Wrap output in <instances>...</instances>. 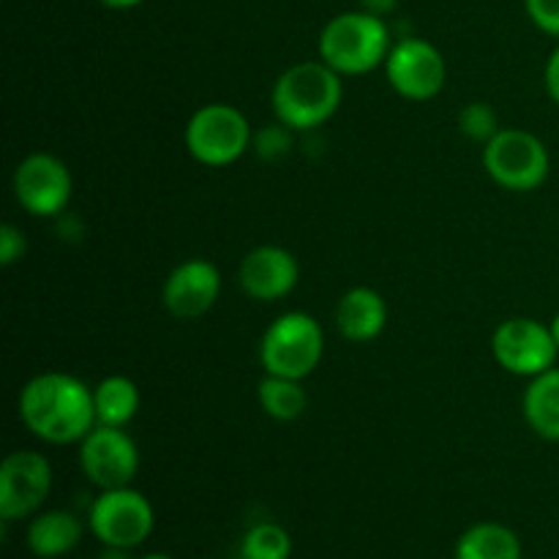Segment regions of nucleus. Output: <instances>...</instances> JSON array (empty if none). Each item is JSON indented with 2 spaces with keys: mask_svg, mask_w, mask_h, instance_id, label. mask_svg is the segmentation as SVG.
<instances>
[{
  "mask_svg": "<svg viewBox=\"0 0 559 559\" xmlns=\"http://www.w3.org/2000/svg\"><path fill=\"white\" fill-rule=\"evenodd\" d=\"M20 418L44 442H82L96 426L93 388L63 371L33 377L20 393Z\"/></svg>",
  "mask_w": 559,
  "mask_h": 559,
  "instance_id": "f257e3e1",
  "label": "nucleus"
},
{
  "mask_svg": "<svg viewBox=\"0 0 559 559\" xmlns=\"http://www.w3.org/2000/svg\"><path fill=\"white\" fill-rule=\"evenodd\" d=\"M342 74L325 60H306L284 71L273 85V112L276 120L293 131L320 129L336 115L342 104Z\"/></svg>",
  "mask_w": 559,
  "mask_h": 559,
  "instance_id": "f03ea898",
  "label": "nucleus"
},
{
  "mask_svg": "<svg viewBox=\"0 0 559 559\" xmlns=\"http://www.w3.org/2000/svg\"><path fill=\"white\" fill-rule=\"evenodd\" d=\"M391 47L385 20L369 11L333 16L320 33V60H325L338 74H369L377 66H385Z\"/></svg>",
  "mask_w": 559,
  "mask_h": 559,
  "instance_id": "7ed1b4c3",
  "label": "nucleus"
},
{
  "mask_svg": "<svg viewBox=\"0 0 559 559\" xmlns=\"http://www.w3.org/2000/svg\"><path fill=\"white\" fill-rule=\"evenodd\" d=\"M322 353H325L322 325L306 311H287L262 333L260 360L265 374L306 380L320 366Z\"/></svg>",
  "mask_w": 559,
  "mask_h": 559,
  "instance_id": "20e7f679",
  "label": "nucleus"
},
{
  "mask_svg": "<svg viewBox=\"0 0 559 559\" xmlns=\"http://www.w3.org/2000/svg\"><path fill=\"white\" fill-rule=\"evenodd\" d=\"M249 118L233 104H205L186 123V147L205 167H227L251 147Z\"/></svg>",
  "mask_w": 559,
  "mask_h": 559,
  "instance_id": "39448f33",
  "label": "nucleus"
},
{
  "mask_svg": "<svg viewBox=\"0 0 559 559\" xmlns=\"http://www.w3.org/2000/svg\"><path fill=\"white\" fill-rule=\"evenodd\" d=\"M484 167L497 186L508 191H535L549 178V151L535 134L502 129L484 145Z\"/></svg>",
  "mask_w": 559,
  "mask_h": 559,
  "instance_id": "423d86ee",
  "label": "nucleus"
},
{
  "mask_svg": "<svg viewBox=\"0 0 559 559\" xmlns=\"http://www.w3.org/2000/svg\"><path fill=\"white\" fill-rule=\"evenodd\" d=\"M91 530L104 546L115 549H134L145 544L153 533V506L145 495L131 486L123 489H107L96 497L91 508Z\"/></svg>",
  "mask_w": 559,
  "mask_h": 559,
  "instance_id": "0eeeda50",
  "label": "nucleus"
},
{
  "mask_svg": "<svg viewBox=\"0 0 559 559\" xmlns=\"http://www.w3.org/2000/svg\"><path fill=\"white\" fill-rule=\"evenodd\" d=\"M491 353L506 371L533 380V377L555 369L559 347L549 325L530 320V317H513L495 331Z\"/></svg>",
  "mask_w": 559,
  "mask_h": 559,
  "instance_id": "6e6552de",
  "label": "nucleus"
},
{
  "mask_svg": "<svg viewBox=\"0 0 559 559\" xmlns=\"http://www.w3.org/2000/svg\"><path fill=\"white\" fill-rule=\"evenodd\" d=\"M80 467L85 478L102 491L131 486L140 469L136 442L118 426H93L80 442Z\"/></svg>",
  "mask_w": 559,
  "mask_h": 559,
  "instance_id": "1a4fd4ad",
  "label": "nucleus"
},
{
  "mask_svg": "<svg viewBox=\"0 0 559 559\" xmlns=\"http://www.w3.org/2000/svg\"><path fill=\"white\" fill-rule=\"evenodd\" d=\"M385 74L399 96L409 98V102H429L445 87L448 69L435 44L409 36L391 47Z\"/></svg>",
  "mask_w": 559,
  "mask_h": 559,
  "instance_id": "9d476101",
  "label": "nucleus"
},
{
  "mask_svg": "<svg viewBox=\"0 0 559 559\" xmlns=\"http://www.w3.org/2000/svg\"><path fill=\"white\" fill-rule=\"evenodd\" d=\"M52 491V467L36 451H14L0 464V516H33Z\"/></svg>",
  "mask_w": 559,
  "mask_h": 559,
  "instance_id": "9b49d317",
  "label": "nucleus"
},
{
  "mask_svg": "<svg viewBox=\"0 0 559 559\" xmlns=\"http://www.w3.org/2000/svg\"><path fill=\"white\" fill-rule=\"evenodd\" d=\"M14 197L31 216H60L71 200V173L52 153H31L14 173Z\"/></svg>",
  "mask_w": 559,
  "mask_h": 559,
  "instance_id": "f8f14e48",
  "label": "nucleus"
},
{
  "mask_svg": "<svg viewBox=\"0 0 559 559\" xmlns=\"http://www.w3.org/2000/svg\"><path fill=\"white\" fill-rule=\"evenodd\" d=\"M222 273L207 260H186L164 282V309L178 320H197L216 306Z\"/></svg>",
  "mask_w": 559,
  "mask_h": 559,
  "instance_id": "ddd939ff",
  "label": "nucleus"
},
{
  "mask_svg": "<svg viewBox=\"0 0 559 559\" xmlns=\"http://www.w3.org/2000/svg\"><path fill=\"white\" fill-rule=\"evenodd\" d=\"M298 260L282 246H257L240 260L238 267V284L243 293L265 304L287 298L298 284Z\"/></svg>",
  "mask_w": 559,
  "mask_h": 559,
  "instance_id": "4468645a",
  "label": "nucleus"
},
{
  "mask_svg": "<svg viewBox=\"0 0 559 559\" xmlns=\"http://www.w3.org/2000/svg\"><path fill=\"white\" fill-rule=\"evenodd\" d=\"M388 325V304L377 289L353 287L336 304V328L347 342H374Z\"/></svg>",
  "mask_w": 559,
  "mask_h": 559,
  "instance_id": "2eb2a0df",
  "label": "nucleus"
},
{
  "mask_svg": "<svg viewBox=\"0 0 559 559\" xmlns=\"http://www.w3.org/2000/svg\"><path fill=\"white\" fill-rule=\"evenodd\" d=\"M82 540V522L69 511H44L27 527V546L38 559H55L74 551Z\"/></svg>",
  "mask_w": 559,
  "mask_h": 559,
  "instance_id": "dca6fc26",
  "label": "nucleus"
},
{
  "mask_svg": "<svg viewBox=\"0 0 559 559\" xmlns=\"http://www.w3.org/2000/svg\"><path fill=\"white\" fill-rule=\"evenodd\" d=\"M524 418L530 429L549 442H559V369L533 377L524 391Z\"/></svg>",
  "mask_w": 559,
  "mask_h": 559,
  "instance_id": "f3484780",
  "label": "nucleus"
},
{
  "mask_svg": "<svg viewBox=\"0 0 559 559\" xmlns=\"http://www.w3.org/2000/svg\"><path fill=\"white\" fill-rule=\"evenodd\" d=\"M456 559H522V540L506 524H475L459 538Z\"/></svg>",
  "mask_w": 559,
  "mask_h": 559,
  "instance_id": "a211bd4d",
  "label": "nucleus"
},
{
  "mask_svg": "<svg viewBox=\"0 0 559 559\" xmlns=\"http://www.w3.org/2000/svg\"><path fill=\"white\" fill-rule=\"evenodd\" d=\"M93 407H96V424L98 426H118L123 429L140 409V391H136L134 380L123 374L104 377L96 388H93Z\"/></svg>",
  "mask_w": 559,
  "mask_h": 559,
  "instance_id": "6ab92c4d",
  "label": "nucleus"
},
{
  "mask_svg": "<svg viewBox=\"0 0 559 559\" xmlns=\"http://www.w3.org/2000/svg\"><path fill=\"white\" fill-rule=\"evenodd\" d=\"M257 399L273 420H284V424L298 420L309 407V396L300 380H289V377L265 374V380L257 388Z\"/></svg>",
  "mask_w": 559,
  "mask_h": 559,
  "instance_id": "aec40b11",
  "label": "nucleus"
},
{
  "mask_svg": "<svg viewBox=\"0 0 559 559\" xmlns=\"http://www.w3.org/2000/svg\"><path fill=\"white\" fill-rule=\"evenodd\" d=\"M289 551H293V540L287 530L271 522L254 524L240 544L243 559H289Z\"/></svg>",
  "mask_w": 559,
  "mask_h": 559,
  "instance_id": "412c9836",
  "label": "nucleus"
},
{
  "mask_svg": "<svg viewBox=\"0 0 559 559\" xmlns=\"http://www.w3.org/2000/svg\"><path fill=\"white\" fill-rule=\"evenodd\" d=\"M459 129L467 140L473 142H491L500 134V118H497V109L486 102H469L467 107L459 112Z\"/></svg>",
  "mask_w": 559,
  "mask_h": 559,
  "instance_id": "4be33fe9",
  "label": "nucleus"
},
{
  "mask_svg": "<svg viewBox=\"0 0 559 559\" xmlns=\"http://www.w3.org/2000/svg\"><path fill=\"white\" fill-rule=\"evenodd\" d=\"M251 147H254V153L262 162H278V158H284L293 151V129L284 126L282 120H276V123L257 131L254 140H251Z\"/></svg>",
  "mask_w": 559,
  "mask_h": 559,
  "instance_id": "5701e85b",
  "label": "nucleus"
},
{
  "mask_svg": "<svg viewBox=\"0 0 559 559\" xmlns=\"http://www.w3.org/2000/svg\"><path fill=\"white\" fill-rule=\"evenodd\" d=\"M524 5L540 31L559 38V0H524Z\"/></svg>",
  "mask_w": 559,
  "mask_h": 559,
  "instance_id": "b1692460",
  "label": "nucleus"
},
{
  "mask_svg": "<svg viewBox=\"0 0 559 559\" xmlns=\"http://www.w3.org/2000/svg\"><path fill=\"white\" fill-rule=\"evenodd\" d=\"M25 238H22L20 229L14 227V224H3L0 227V262H3L5 267L14 265V262H20L22 257H25Z\"/></svg>",
  "mask_w": 559,
  "mask_h": 559,
  "instance_id": "393cba45",
  "label": "nucleus"
},
{
  "mask_svg": "<svg viewBox=\"0 0 559 559\" xmlns=\"http://www.w3.org/2000/svg\"><path fill=\"white\" fill-rule=\"evenodd\" d=\"M546 91L559 104V47L551 52L549 63H546Z\"/></svg>",
  "mask_w": 559,
  "mask_h": 559,
  "instance_id": "a878e982",
  "label": "nucleus"
},
{
  "mask_svg": "<svg viewBox=\"0 0 559 559\" xmlns=\"http://www.w3.org/2000/svg\"><path fill=\"white\" fill-rule=\"evenodd\" d=\"M360 5H364V11H369V14L385 16L396 9L399 0H360Z\"/></svg>",
  "mask_w": 559,
  "mask_h": 559,
  "instance_id": "bb28decb",
  "label": "nucleus"
},
{
  "mask_svg": "<svg viewBox=\"0 0 559 559\" xmlns=\"http://www.w3.org/2000/svg\"><path fill=\"white\" fill-rule=\"evenodd\" d=\"M98 3L107 5V9H134L142 0H98Z\"/></svg>",
  "mask_w": 559,
  "mask_h": 559,
  "instance_id": "cd10ccee",
  "label": "nucleus"
},
{
  "mask_svg": "<svg viewBox=\"0 0 559 559\" xmlns=\"http://www.w3.org/2000/svg\"><path fill=\"white\" fill-rule=\"evenodd\" d=\"M98 559H129V549H115V546H107V551H102Z\"/></svg>",
  "mask_w": 559,
  "mask_h": 559,
  "instance_id": "c85d7f7f",
  "label": "nucleus"
},
{
  "mask_svg": "<svg viewBox=\"0 0 559 559\" xmlns=\"http://www.w3.org/2000/svg\"><path fill=\"white\" fill-rule=\"evenodd\" d=\"M551 336H555V342H557V347H559V314L555 317V320H551Z\"/></svg>",
  "mask_w": 559,
  "mask_h": 559,
  "instance_id": "c756f323",
  "label": "nucleus"
},
{
  "mask_svg": "<svg viewBox=\"0 0 559 559\" xmlns=\"http://www.w3.org/2000/svg\"><path fill=\"white\" fill-rule=\"evenodd\" d=\"M145 559H173V557H164V555H151V557H145Z\"/></svg>",
  "mask_w": 559,
  "mask_h": 559,
  "instance_id": "7c9ffc66",
  "label": "nucleus"
}]
</instances>
